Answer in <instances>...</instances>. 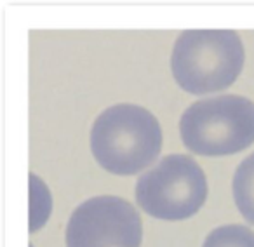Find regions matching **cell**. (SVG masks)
I'll return each mask as SVG.
<instances>
[{
	"label": "cell",
	"mask_w": 254,
	"mask_h": 247,
	"mask_svg": "<svg viewBox=\"0 0 254 247\" xmlns=\"http://www.w3.org/2000/svg\"><path fill=\"white\" fill-rule=\"evenodd\" d=\"M91 148L98 164L113 174H138L162 150L160 124L146 108L115 105L94 120Z\"/></svg>",
	"instance_id": "6da1fadb"
},
{
	"label": "cell",
	"mask_w": 254,
	"mask_h": 247,
	"mask_svg": "<svg viewBox=\"0 0 254 247\" xmlns=\"http://www.w3.org/2000/svg\"><path fill=\"white\" fill-rule=\"evenodd\" d=\"M244 66L242 39L232 30H190L176 39L171 70L181 89L207 94L226 89Z\"/></svg>",
	"instance_id": "7a4b0ae2"
},
{
	"label": "cell",
	"mask_w": 254,
	"mask_h": 247,
	"mask_svg": "<svg viewBox=\"0 0 254 247\" xmlns=\"http://www.w3.org/2000/svg\"><path fill=\"white\" fill-rule=\"evenodd\" d=\"M180 132L185 146L197 155L242 152L254 143V103L237 94L200 99L181 115Z\"/></svg>",
	"instance_id": "3957f363"
},
{
	"label": "cell",
	"mask_w": 254,
	"mask_h": 247,
	"mask_svg": "<svg viewBox=\"0 0 254 247\" xmlns=\"http://www.w3.org/2000/svg\"><path fill=\"white\" fill-rule=\"evenodd\" d=\"M207 198L202 167L185 155H167L136 183V200L150 216L167 221L191 218Z\"/></svg>",
	"instance_id": "277c9868"
},
{
	"label": "cell",
	"mask_w": 254,
	"mask_h": 247,
	"mask_svg": "<svg viewBox=\"0 0 254 247\" xmlns=\"http://www.w3.org/2000/svg\"><path fill=\"white\" fill-rule=\"evenodd\" d=\"M141 218L119 197L89 198L75 209L66 226V247H139Z\"/></svg>",
	"instance_id": "5b68a950"
},
{
	"label": "cell",
	"mask_w": 254,
	"mask_h": 247,
	"mask_svg": "<svg viewBox=\"0 0 254 247\" xmlns=\"http://www.w3.org/2000/svg\"><path fill=\"white\" fill-rule=\"evenodd\" d=\"M233 198L244 218L254 225V153L237 167L233 176Z\"/></svg>",
	"instance_id": "8992f818"
},
{
	"label": "cell",
	"mask_w": 254,
	"mask_h": 247,
	"mask_svg": "<svg viewBox=\"0 0 254 247\" xmlns=\"http://www.w3.org/2000/svg\"><path fill=\"white\" fill-rule=\"evenodd\" d=\"M202 247H254V232L240 225L219 226L209 233Z\"/></svg>",
	"instance_id": "52a82bcc"
}]
</instances>
